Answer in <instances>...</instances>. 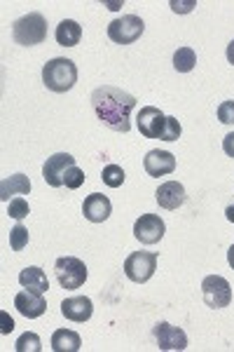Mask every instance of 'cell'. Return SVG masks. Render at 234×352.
Instances as JSON below:
<instances>
[{
  "label": "cell",
  "instance_id": "obj_1",
  "mask_svg": "<svg viewBox=\"0 0 234 352\" xmlns=\"http://www.w3.org/2000/svg\"><path fill=\"white\" fill-rule=\"evenodd\" d=\"M91 106L101 122L113 132L127 134L131 129V111L136 109V96L113 85H104L91 92Z\"/></svg>",
  "mask_w": 234,
  "mask_h": 352
},
{
  "label": "cell",
  "instance_id": "obj_2",
  "mask_svg": "<svg viewBox=\"0 0 234 352\" xmlns=\"http://www.w3.org/2000/svg\"><path fill=\"white\" fill-rule=\"evenodd\" d=\"M43 82L49 92H68L78 82V66L66 56H56L43 66Z\"/></svg>",
  "mask_w": 234,
  "mask_h": 352
},
{
  "label": "cell",
  "instance_id": "obj_3",
  "mask_svg": "<svg viewBox=\"0 0 234 352\" xmlns=\"http://www.w3.org/2000/svg\"><path fill=\"white\" fill-rule=\"evenodd\" d=\"M12 38L16 45H24V47L45 43V38H47V19L40 12L21 16L12 24Z\"/></svg>",
  "mask_w": 234,
  "mask_h": 352
},
{
  "label": "cell",
  "instance_id": "obj_4",
  "mask_svg": "<svg viewBox=\"0 0 234 352\" xmlns=\"http://www.w3.org/2000/svg\"><path fill=\"white\" fill-rule=\"evenodd\" d=\"M145 31V24L141 16L136 14H124V16H117L108 24V38L117 45H131L136 43Z\"/></svg>",
  "mask_w": 234,
  "mask_h": 352
},
{
  "label": "cell",
  "instance_id": "obj_5",
  "mask_svg": "<svg viewBox=\"0 0 234 352\" xmlns=\"http://www.w3.org/2000/svg\"><path fill=\"white\" fill-rule=\"evenodd\" d=\"M157 270V254L152 252H134L124 261V275L136 285H143Z\"/></svg>",
  "mask_w": 234,
  "mask_h": 352
},
{
  "label": "cell",
  "instance_id": "obj_6",
  "mask_svg": "<svg viewBox=\"0 0 234 352\" xmlns=\"http://www.w3.org/2000/svg\"><path fill=\"white\" fill-rule=\"evenodd\" d=\"M56 280L64 289H80L87 280V265L75 256H61L54 263Z\"/></svg>",
  "mask_w": 234,
  "mask_h": 352
},
{
  "label": "cell",
  "instance_id": "obj_7",
  "mask_svg": "<svg viewBox=\"0 0 234 352\" xmlns=\"http://www.w3.org/2000/svg\"><path fill=\"white\" fill-rule=\"evenodd\" d=\"M202 294H204V303H207L209 308L220 310V308H227V305L232 303V287H230V282L220 275L204 277Z\"/></svg>",
  "mask_w": 234,
  "mask_h": 352
},
{
  "label": "cell",
  "instance_id": "obj_8",
  "mask_svg": "<svg viewBox=\"0 0 234 352\" xmlns=\"http://www.w3.org/2000/svg\"><path fill=\"white\" fill-rule=\"evenodd\" d=\"M167 122L169 116H164L162 111L155 109V106H143L136 118V124H139V132L145 136V139H162L167 134Z\"/></svg>",
  "mask_w": 234,
  "mask_h": 352
},
{
  "label": "cell",
  "instance_id": "obj_9",
  "mask_svg": "<svg viewBox=\"0 0 234 352\" xmlns=\"http://www.w3.org/2000/svg\"><path fill=\"white\" fill-rule=\"evenodd\" d=\"M71 167H75V157H73L71 153H54L52 157H47V162H45V167H43L45 184L52 186V188L64 186V176Z\"/></svg>",
  "mask_w": 234,
  "mask_h": 352
},
{
  "label": "cell",
  "instance_id": "obj_10",
  "mask_svg": "<svg viewBox=\"0 0 234 352\" xmlns=\"http://www.w3.org/2000/svg\"><path fill=\"white\" fill-rule=\"evenodd\" d=\"M164 232H167V226L157 214H141V219L134 223V235L141 244H157Z\"/></svg>",
  "mask_w": 234,
  "mask_h": 352
},
{
  "label": "cell",
  "instance_id": "obj_11",
  "mask_svg": "<svg viewBox=\"0 0 234 352\" xmlns=\"http://www.w3.org/2000/svg\"><path fill=\"white\" fill-rule=\"evenodd\" d=\"M152 336L157 340L159 350H185L187 336L180 327H171L169 322H157L152 327Z\"/></svg>",
  "mask_w": 234,
  "mask_h": 352
},
{
  "label": "cell",
  "instance_id": "obj_12",
  "mask_svg": "<svg viewBox=\"0 0 234 352\" xmlns=\"http://www.w3.org/2000/svg\"><path fill=\"white\" fill-rule=\"evenodd\" d=\"M14 308L19 310L24 317H28V320H36V317L45 315V310H47V300L43 298V294L26 289V292H19L14 296Z\"/></svg>",
  "mask_w": 234,
  "mask_h": 352
},
{
  "label": "cell",
  "instance_id": "obj_13",
  "mask_svg": "<svg viewBox=\"0 0 234 352\" xmlns=\"http://www.w3.org/2000/svg\"><path fill=\"white\" fill-rule=\"evenodd\" d=\"M110 212H113V204L106 195H101V192H91V195L84 197L82 214L91 223H104V221L110 217Z\"/></svg>",
  "mask_w": 234,
  "mask_h": 352
},
{
  "label": "cell",
  "instance_id": "obj_14",
  "mask_svg": "<svg viewBox=\"0 0 234 352\" xmlns=\"http://www.w3.org/2000/svg\"><path fill=\"white\" fill-rule=\"evenodd\" d=\"M143 167L145 172L150 176H155V179H159V176H167L176 169V157L171 155L169 151H150L145 155L143 160Z\"/></svg>",
  "mask_w": 234,
  "mask_h": 352
},
{
  "label": "cell",
  "instance_id": "obj_15",
  "mask_svg": "<svg viewBox=\"0 0 234 352\" xmlns=\"http://www.w3.org/2000/svg\"><path fill=\"white\" fill-rule=\"evenodd\" d=\"M157 197V204L162 209H169V212H174V209H178L183 202H185V188H183V184L178 181H167V184H162L155 192Z\"/></svg>",
  "mask_w": 234,
  "mask_h": 352
},
{
  "label": "cell",
  "instance_id": "obj_16",
  "mask_svg": "<svg viewBox=\"0 0 234 352\" xmlns=\"http://www.w3.org/2000/svg\"><path fill=\"white\" fill-rule=\"evenodd\" d=\"M91 312H94V305H91V298L87 296H73L61 303V315L71 322H87Z\"/></svg>",
  "mask_w": 234,
  "mask_h": 352
},
{
  "label": "cell",
  "instance_id": "obj_17",
  "mask_svg": "<svg viewBox=\"0 0 234 352\" xmlns=\"http://www.w3.org/2000/svg\"><path fill=\"white\" fill-rule=\"evenodd\" d=\"M31 192V179L26 174H12L0 184V200L10 202V195H28Z\"/></svg>",
  "mask_w": 234,
  "mask_h": 352
},
{
  "label": "cell",
  "instance_id": "obj_18",
  "mask_svg": "<svg viewBox=\"0 0 234 352\" xmlns=\"http://www.w3.org/2000/svg\"><path fill=\"white\" fill-rule=\"evenodd\" d=\"M19 285L24 289H31V292H38V294H45L49 289V282H47V275H45V270L36 268V265H31V268H24L19 272Z\"/></svg>",
  "mask_w": 234,
  "mask_h": 352
},
{
  "label": "cell",
  "instance_id": "obj_19",
  "mask_svg": "<svg viewBox=\"0 0 234 352\" xmlns=\"http://www.w3.org/2000/svg\"><path fill=\"white\" fill-rule=\"evenodd\" d=\"M54 38H56V43H59L61 47H75V45L80 43V38H82V28H80L78 21L64 19L59 26H56Z\"/></svg>",
  "mask_w": 234,
  "mask_h": 352
},
{
  "label": "cell",
  "instance_id": "obj_20",
  "mask_svg": "<svg viewBox=\"0 0 234 352\" xmlns=\"http://www.w3.org/2000/svg\"><path fill=\"white\" fill-rule=\"evenodd\" d=\"M82 348V338L80 333L71 331V329H59L52 333V350L54 352H78Z\"/></svg>",
  "mask_w": 234,
  "mask_h": 352
},
{
  "label": "cell",
  "instance_id": "obj_21",
  "mask_svg": "<svg viewBox=\"0 0 234 352\" xmlns=\"http://www.w3.org/2000/svg\"><path fill=\"white\" fill-rule=\"evenodd\" d=\"M197 64V54L192 47H178L174 54V68L178 73H190Z\"/></svg>",
  "mask_w": 234,
  "mask_h": 352
},
{
  "label": "cell",
  "instance_id": "obj_22",
  "mask_svg": "<svg viewBox=\"0 0 234 352\" xmlns=\"http://www.w3.org/2000/svg\"><path fill=\"white\" fill-rule=\"evenodd\" d=\"M101 179H104V184L108 188H119V186L124 184V169L119 167V164H106Z\"/></svg>",
  "mask_w": 234,
  "mask_h": 352
},
{
  "label": "cell",
  "instance_id": "obj_23",
  "mask_svg": "<svg viewBox=\"0 0 234 352\" xmlns=\"http://www.w3.org/2000/svg\"><path fill=\"white\" fill-rule=\"evenodd\" d=\"M14 350H16V352H28V350L40 352V350H43V343H40V336H38V333L26 331V333H21L19 340L14 343Z\"/></svg>",
  "mask_w": 234,
  "mask_h": 352
},
{
  "label": "cell",
  "instance_id": "obj_24",
  "mask_svg": "<svg viewBox=\"0 0 234 352\" xmlns=\"http://www.w3.org/2000/svg\"><path fill=\"white\" fill-rule=\"evenodd\" d=\"M10 247H12V252H21L24 247H28V230L26 226L16 223L12 230H10Z\"/></svg>",
  "mask_w": 234,
  "mask_h": 352
},
{
  "label": "cell",
  "instance_id": "obj_25",
  "mask_svg": "<svg viewBox=\"0 0 234 352\" xmlns=\"http://www.w3.org/2000/svg\"><path fill=\"white\" fill-rule=\"evenodd\" d=\"M8 214H10V219L21 221L31 214V209H28V202L24 200V197H14V200L8 202Z\"/></svg>",
  "mask_w": 234,
  "mask_h": 352
},
{
  "label": "cell",
  "instance_id": "obj_26",
  "mask_svg": "<svg viewBox=\"0 0 234 352\" xmlns=\"http://www.w3.org/2000/svg\"><path fill=\"white\" fill-rule=\"evenodd\" d=\"M82 184H84V172L75 164V167H71V169L66 172V176H64V186H66L68 190H78Z\"/></svg>",
  "mask_w": 234,
  "mask_h": 352
},
{
  "label": "cell",
  "instance_id": "obj_27",
  "mask_svg": "<svg viewBox=\"0 0 234 352\" xmlns=\"http://www.w3.org/2000/svg\"><path fill=\"white\" fill-rule=\"evenodd\" d=\"M218 120L222 124H234V101H222L218 106Z\"/></svg>",
  "mask_w": 234,
  "mask_h": 352
},
{
  "label": "cell",
  "instance_id": "obj_28",
  "mask_svg": "<svg viewBox=\"0 0 234 352\" xmlns=\"http://www.w3.org/2000/svg\"><path fill=\"white\" fill-rule=\"evenodd\" d=\"M180 139V122L176 118L169 116V122H167V134H164V141H178Z\"/></svg>",
  "mask_w": 234,
  "mask_h": 352
},
{
  "label": "cell",
  "instance_id": "obj_29",
  "mask_svg": "<svg viewBox=\"0 0 234 352\" xmlns=\"http://www.w3.org/2000/svg\"><path fill=\"white\" fill-rule=\"evenodd\" d=\"M192 8H195V0H190V3H178V0H171V10H174V12H190Z\"/></svg>",
  "mask_w": 234,
  "mask_h": 352
},
{
  "label": "cell",
  "instance_id": "obj_30",
  "mask_svg": "<svg viewBox=\"0 0 234 352\" xmlns=\"http://www.w3.org/2000/svg\"><path fill=\"white\" fill-rule=\"evenodd\" d=\"M222 151H225L230 157H234V132H230L225 139H222Z\"/></svg>",
  "mask_w": 234,
  "mask_h": 352
},
{
  "label": "cell",
  "instance_id": "obj_31",
  "mask_svg": "<svg viewBox=\"0 0 234 352\" xmlns=\"http://www.w3.org/2000/svg\"><path fill=\"white\" fill-rule=\"evenodd\" d=\"M0 320H3V329H0V333H10L14 329V322L12 317H8V312H0Z\"/></svg>",
  "mask_w": 234,
  "mask_h": 352
},
{
  "label": "cell",
  "instance_id": "obj_32",
  "mask_svg": "<svg viewBox=\"0 0 234 352\" xmlns=\"http://www.w3.org/2000/svg\"><path fill=\"white\" fill-rule=\"evenodd\" d=\"M227 61H230V64L234 66V41L227 45Z\"/></svg>",
  "mask_w": 234,
  "mask_h": 352
},
{
  "label": "cell",
  "instance_id": "obj_33",
  "mask_svg": "<svg viewBox=\"0 0 234 352\" xmlns=\"http://www.w3.org/2000/svg\"><path fill=\"white\" fill-rule=\"evenodd\" d=\"M225 217H227V221H230V223H234V202L225 209Z\"/></svg>",
  "mask_w": 234,
  "mask_h": 352
},
{
  "label": "cell",
  "instance_id": "obj_34",
  "mask_svg": "<svg viewBox=\"0 0 234 352\" xmlns=\"http://www.w3.org/2000/svg\"><path fill=\"white\" fill-rule=\"evenodd\" d=\"M227 263H230V268L234 270V244L230 247V252H227Z\"/></svg>",
  "mask_w": 234,
  "mask_h": 352
}]
</instances>
